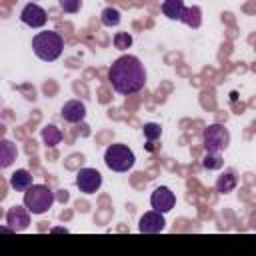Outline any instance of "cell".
Instances as JSON below:
<instances>
[{
    "label": "cell",
    "mask_w": 256,
    "mask_h": 256,
    "mask_svg": "<svg viewBox=\"0 0 256 256\" xmlns=\"http://www.w3.org/2000/svg\"><path fill=\"white\" fill-rule=\"evenodd\" d=\"M108 80L116 94L130 96L146 86V68L140 62V58L132 54H124L112 62L108 70Z\"/></svg>",
    "instance_id": "obj_1"
},
{
    "label": "cell",
    "mask_w": 256,
    "mask_h": 256,
    "mask_svg": "<svg viewBox=\"0 0 256 256\" xmlns=\"http://www.w3.org/2000/svg\"><path fill=\"white\" fill-rule=\"evenodd\" d=\"M32 50L34 54L44 60V62H54L60 58L62 50H64V40L58 32L54 30H44V32H38L34 38H32Z\"/></svg>",
    "instance_id": "obj_2"
},
{
    "label": "cell",
    "mask_w": 256,
    "mask_h": 256,
    "mask_svg": "<svg viewBox=\"0 0 256 256\" xmlns=\"http://www.w3.org/2000/svg\"><path fill=\"white\" fill-rule=\"evenodd\" d=\"M56 194L46 184H32L24 190V206L30 214H44L52 208Z\"/></svg>",
    "instance_id": "obj_3"
},
{
    "label": "cell",
    "mask_w": 256,
    "mask_h": 256,
    "mask_svg": "<svg viewBox=\"0 0 256 256\" xmlns=\"http://www.w3.org/2000/svg\"><path fill=\"white\" fill-rule=\"evenodd\" d=\"M136 162L134 152L126 144H110L104 152V164L112 172H128Z\"/></svg>",
    "instance_id": "obj_4"
},
{
    "label": "cell",
    "mask_w": 256,
    "mask_h": 256,
    "mask_svg": "<svg viewBox=\"0 0 256 256\" xmlns=\"http://www.w3.org/2000/svg\"><path fill=\"white\" fill-rule=\"evenodd\" d=\"M202 140L208 152H224L230 144V132L222 124H210L202 132Z\"/></svg>",
    "instance_id": "obj_5"
},
{
    "label": "cell",
    "mask_w": 256,
    "mask_h": 256,
    "mask_svg": "<svg viewBox=\"0 0 256 256\" xmlns=\"http://www.w3.org/2000/svg\"><path fill=\"white\" fill-rule=\"evenodd\" d=\"M76 186L84 194H94L102 186V174L96 168H80L76 172Z\"/></svg>",
    "instance_id": "obj_6"
},
{
    "label": "cell",
    "mask_w": 256,
    "mask_h": 256,
    "mask_svg": "<svg viewBox=\"0 0 256 256\" xmlns=\"http://www.w3.org/2000/svg\"><path fill=\"white\" fill-rule=\"evenodd\" d=\"M174 204H176V196L168 186H158L150 196V206L160 214L170 212L174 208Z\"/></svg>",
    "instance_id": "obj_7"
},
{
    "label": "cell",
    "mask_w": 256,
    "mask_h": 256,
    "mask_svg": "<svg viewBox=\"0 0 256 256\" xmlns=\"http://www.w3.org/2000/svg\"><path fill=\"white\" fill-rule=\"evenodd\" d=\"M20 20L30 28H42L46 24V20H48V14H46V10L42 6H38L36 2H30V4H26L22 8Z\"/></svg>",
    "instance_id": "obj_8"
},
{
    "label": "cell",
    "mask_w": 256,
    "mask_h": 256,
    "mask_svg": "<svg viewBox=\"0 0 256 256\" xmlns=\"http://www.w3.org/2000/svg\"><path fill=\"white\" fill-rule=\"evenodd\" d=\"M164 226H166V220H164V216H162L160 212H156V210L144 212V214L140 216V220H138V230H140L142 234H158V232L164 230Z\"/></svg>",
    "instance_id": "obj_9"
},
{
    "label": "cell",
    "mask_w": 256,
    "mask_h": 256,
    "mask_svg": "<svg viewBox=\"0 0 256 256\" xmlns=\"http://www.w3.org/2000/svg\"><path fill=\"white\" fill-rule=\"evenodd\" d=\"M6 224L14 232H24L30 226V212L26 206H12L6 212Z\"/></svg>",
    "instance_id": "obj_10"
},
{
    "label": "cell",
    "mask_w": 256,
    "mask_h": 256,
    "mask_svg": "<svg viewBox=\"0 0 256 256\" xmlns=\"http://www.w3.org/2000/svg\"><path fill=\"white\" fill-rule=\"evenodd\" d=\"M60 116H62V120L68 122V124H78V122H82V120L86 118V106H84V102H80V100H68V102L60 108Z\"/></svg>",
    "instance_id": "obj_11"
},
{
    "label": "cell",
    "mask_w": 256,
    "mask_h": 256,
    "mask_svg": "<svg viewBox=\"0 0 256 256\" xmlns=\"http://www.w3.org/2000/svg\"><path fill=\"white\" fill-rule=\"evenodd\" d=\"M16 156H18L16 144H14L12 140L2 138V140H0V170L10 168V166L14 164V160H16Z\"/></svg>",
    "instance_id": "obj_12"
},
{
    "label": "cell",
    "mask_w": 256,
    "mask_h": 256,
    "mask_svg": "<svg viewBox=\"0 0 256 256\" xmlns=\"http://www.w3.org/2000/svg\"><path fill=\"white\" fill-rule=\"evenodd\" d=\"M10 186L16 192H24L28 186H32V174L26 168H18L12 176H10Z\"/></svg>",
    "instance_id": "obj_13"
},
{
    "label": "cell",
    "mask_w": 256,
    "mask_h": 256,
    "mask_svg": "<svg viewBox=\"0 0 256 256\" xmlns=\"http://www.w3.org/2000/svg\"><path fill=\"white\" fill-rule=\"evenodd\" d=\"M236 184H238L236 172H234V170H226V172H224L222 176H218V180H216V192L228 194V192H232V190L236 188Z\"/></svg>",
    "instance_id": "obj_14"
},
{
    "label": "cell",
    "mask_w": 256,
    "mask_h": 256,
    "mask_svg": "<svg viewBox=\"0 0 256 256\" xmlns=\"http://www.w3.org/2000/svg\"><path fill=\"white\" fill-rule=\"evenodd\" d=\"M184 8H186V6H184V0H164L162 6H160L162 14H164L166 18H170V20H180Z\"/></svg>",
    "instance_id": "obj_15"
},
{
    "label": "cell",
    "mask_w": 256,
    "mask_h": 256,
    "mask_svg": "<svg viewBox=\"0 0 256 256\" xmlns=\"http://www.w3.org/2000/svg\"><path fill=\"white\" fill-rule=\"evenodd\" d=\"M42 142L46 144V146H56V144H60L62 142V130L60 128H56L54 124H48V126H44L42 128Z\"/></svg>",
    "instance_id": "obj_16"
},
{
    "label": "cell",
    "mask_w": 256,
    "mask_h": 256,
    "mask_svg": "<svg viewBox=\"0 0 256 256\" xmlns=\"http://www.w3.org/2000/svg\"><path fill=\"white\" fill-rule=\"evenodd\" d=\"M120 20H122L120 10H118V8H112V6H106V8L102 10V14H100V22H102V26H106V28L118 26Z\"/></svg>",
    "instance_id": "obj_17"
},
{
    "label": "cell",
    "mask_w": 256,
    "mask_h": 256,
    "mask_svg": "<svg viewBox=\"0 0 256 256\" xmlns=\"http://www.w3.org/2000/svg\"><path fill=\"white\" fill-rule=\"evenodd\" d=\"M200 8L198 6H192V8H184V12H182V22L184 24H188V26H192V28H198L200 24H202V18H200Z\"/></svg>",
    "instance_id": "obj_18"
},
{
    "label": "cell",
    "mask_w": 256,
    "mask_h": 256,
    "mask_svg": "<svg viewBox=\"0 0 256 256\" xmlns=\"http://www.w3.org/2000/svg\"><path fill=\"white\" fill-rule=\"evenodd\" d=\"M202 166L206 170H220L224 166V160H222L220 152H206V156L202 158Z\"/></svg>",
    "instance_id": "obj_19"
},
{
    "label": "cell",
    "mask_w": 256,
    "mask_h": 256,
    "mask_svg": "<svg viewBox=\"0 0 256 256\" xmlns=\"http://www.w3.org/2000/svg\"><path fill=\"white\" fill-rule=\"evenodd\" d=\"M144 138L148 140V142H154V140H158L160 136H162V128H160V124H156V122H148V124H144Z\"/></svg>",
    "instance_id": "obj_20"
},
{
    "label": "cell",
    "mask_w": 256,
    "mask_h": 256,
    "mask_svg": "<svg viewBox=\"0 0 256 256\" xmlns=\"http://www.w3.org/2000/svg\"><path fill=\"white\" fill-rule=\"evenodd\" d=\"M58 6L66 14H76L82 8V0H58Z\"/></svg>",
    "instance_id": "obj_21"
},
{
    "label": "cell",
    "mask_w": 256,
    "mask_h": 256,
    "mask_svg": "<svg viewBox=\"0 0 256 256\" xmlns=\"http://www.w3.org/2000/svg\"><path fill=\"white\" fill-rule=\"evenodd\" d=\"M114 46H116L118 50L130 48V46H132V36H130L128 32H116V34H114Z\"/></svg>",
    "instance_id": "obj_22"
},
{
    "label": "cell",
    "mask_w": 256,
    "mask_h": 256,
    "mask_svg": "<svg viewBox=\"0 0 256 256\" xmlns=\"http://www.w3.org/2000/svg\"><path fill=\"white\" fill-rule=\"evenodd\" d=\"M0 234H14V230L10 226H0Z\"/></svg>",
    "instance_id": "obj_23"
},
{
    "label": "cell",
    "mask_w": 256,
    "mask_h": 256,
    "mask_svg": "<svg viewBox=\"0 0 256 256\" xmlns=\"http://www.w3.org/2000/svg\"><path fill=\"white\" fill-rule=\"evenodd\" d=\"M32 2H36V0H32Z\"/></svg>",
    "instance_id": "obj_24"
}]
</instances>
